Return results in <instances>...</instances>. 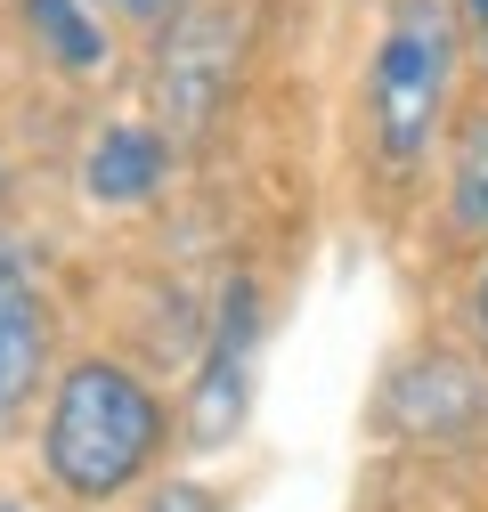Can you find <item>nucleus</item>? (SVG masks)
Returning a JSON list of instances; mask_svg holds the SVG:
<instances>
[{
  "label": "nucleus",
  "mask_w": 488,
  "mask_h": 512,
  "mask_svg": "<svg viewBox=\"0 0 488 512\" xmlns=\"http://www.w3.org/2000/svg\"><path fill=\"white\" fill-rule=\"evenodd\" d=\"M106 9H122V17H139V25H163L179 0H106Z\"/></svg>",
  "instance_id": "obj_11"
},
{
  "label": "nucleus",
  "mask_w": 488,
  "mask_h": 512,
  "mask_svg": "<svg viewBox=\"0 0 488 512\" xmlns=\"http://www.w3.org/2000/svg\"><path fill=\"white\" fill-rule=\"evenodd\" d=\"M163 171H171V147L147 131V122H114V131H98V147H90L82 187L98 204H147L163 187Z\"/></svg>",
  "instance_id": "obj_7"
},
{
  "label": "nucleus",
  "mask_w": 488,
  "mask_h": 512,
  "mask_svg": "<svg viewBox=\"0 0 488 512\" xmlns=\"http://www.w3.org/2000/svg\"><path fill=\"white\" fill-rule=\"evenodd\" d=\"M41 358H49V309H41L33 277L0 252V415L33 399Z\"/></svg>",
  "instance_id": "obj_5"
},
{
  "label": "nucleus",
  "mask_w": 488,
  "mask_h": 512,
  "mask_svg": "<svg viewBox=\"0 0 488 512\" xmlns=\"http://www.w3.org/2000/svg\"><path fill=\"white\" fill-rule=\"evenodd\" d=\"M472 415H480V374H472L464 358L432 350V358L399 366V382H391V423H407V431H456V423H472Z\"/></svg>",
  "instance_id": "obj_6"
},
{
  "label": "nucleus",
  "mask_w": 488,
  "mask_h": 512,
  "mask_svg": "<svg viewBox=\"0 0 488 512\" xmlns=\"http://www.w3.org/2000/svg\"><path fill=\"white\" fill-rule=\"evenodd\" d=\"M147 512H220V496H212V488H196V480H171Z\"/></svg>",
  "instance_id": "obj_10"
},
{
  "label": "nucleus",
  "mask_w": 488,
  "mask_h": 512,
  "mask_svg": "<svg viewBox=\"0 0 488 512\" xmlns=\"http://www.w3.org/2000/svg\"><path fill=\"white\" fill-rule=\"evenodd\" d=\"M448 66H456V41H448L440 0H407L391 33L375 41V74H366V122H375V155L391 171L423 163V147L440 139Z\"/></svg>",
  "instance_id": "obj_2"
},
{
  "label": "nucleus",
  "mask_w": 488,
  "mask_h": 512,
  "mask_svg": "<svg viewBox=\"0 0 488 512\" xmlns=\"http://www.w3.org/2000/svg\"><path fill=\"white\" fill-rule=\"evenodd\" d=\"M25 33L49 49L57 74H98L106 66V25L82 9V0H25Z\"/></svg>",
  "instance_id": "obj_8"
},
{
  "label": "nucleus",
  "mask_w": 488,
  "mask_h": 512,
  "mask_svg": "<svg viewBox=\"0 0 488 512\" xmlns=\"http://www.w3.org/2000/svg\"><path fill=\"white\" fill-rule=\"evenodd\" d=\"M253 342H261V301L253 285H228L220 301V334H212V358L196 374V407H188V431L196 447H220L236 423H244V399H253Z\"/></svg>",
  "instance_id": "obj_4"
},
{
  "label": "nucleus",
  "mask_w": 488,
  "mask_h": 512,
  "mask_svg": "<svg viewBox=\"0 0 488 512\" xmlns=\"http://www.w3.org/2000/svg\"><path fill=\"white\" fill-rule=\"evenodd\" d=\"M480 33H488V9H480Z\"/></svg>",
  "instance_id": "obj_14"
},
{
  "label": "nucleus",
  "mask_w": 488,
  "mask_h": 512,
  "mask_svg": "<svg viewBox=\"0 0 488 512\" xmlns=\"http://www.w3.org/2000/svg\"><path fill=\"white\" fill-rule=\"evenodd\" d=\"M448 212L464 236H488V114L464 122L456 139V171H448Z\"/></svg>",
  "instance_id": "obj_9"
},
{
  "label": "nucleus",
  "mask_w": 488,
  "mask_h": 512,
  "mask_svg": "<svg viewBox=\"0 0 488 512\" xmlns=\"http://www.w3.org/2000/svg\"><path fill=\"white\" fill-rule=\"evenodd\" d=\"M155 439H163V407L147 382L114 358H82L49 399L41 456H49V480L66 496L98 504V496H122L155 464Z\"/></svg>",
  "instance_id": "obj_1"
},
{
  "label": "nucleus",
  "mask_w": 488,
  "mask_h": 512,
  "mask_svg": "<svg viewBox=\"0 0 488 512\" xmlns=\"http://www.w3.org/2000/svg\"><path fill=\"white\" fill-rule=\"evenodd\" d=\"M464 9H472V17H480V9H488V0H464Z\"/></svg>",
  "instance_id": "obj_13"
},
{
  "label": "nucleus",
  "mask_w": 488,
  "mask_h": 512,
  "mask_svg": "<svg viewBox=\"0 0 488 512\" xmlns=\"http://www.w3.org/2000/svg\"><path fill=\"white\" fill-rule=\"evenodd\" d=\"M244 66V9L236 0H179L155 41V106L179 139H204L212 114L228 106Z\"/></svg>",
  "instance_id": "obj_3"
},
{
  "label": "nucleus",
  "mask_w": 488,
  "mask_h": 512,
  "mask_svg": "<svg viewBox=\"0 0 488 512\" xmlns=\"http://www.w3.org/2000/svg\"><path fill=\"white\" fill-rule=\"evenodd\" d=\"M480 334H488V277H480Z\"/></svg>",
  "instance_id": "obj_12"
}]
</instances>
